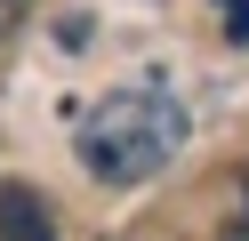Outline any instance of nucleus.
<instances>
[{
    "mask_svg": "<svg viewBox=\"0 0 249 241\" xmlns=\"http://www.w3.org/2000/svg\"><path fill=\"white\" fill-rule=\"evenodd\" d=\"M185 145V105L161 80H129V89H105L81 112V161L105 185H145L177 161Z\"/></svg>",
    "mask_w": 249,
    "mask_h": 241,
    "instance_id": "obj_1",
    "label": "nucleus"
},
{
    "mask_svg": "<svg viewBox=\"0 0 249 241\" xmlns=\"http://www.w3.org/2000/svg\"><path fill=\"white\" fill-rule=\"evenodd\" d=\"M0 241H56L49 201H40L33 185H0Z\"/></svg>",
    "mask_w": 249,
    "mask_h": 241,
    "instance_id": "obj_2",
    "label": "nucleus"
},
{
    "mask_svg": "<svg viewBox=\"0 0 249 241\" xmlns=\"http://www.w3.org/2000/svg\"><path fill=\"white\" fill-rule=\"evenodd\" d=\"M225 241H249V177H241V201H233V217H225Z\"/></svg>",
    "mask_w": 249,
    "mask_h": 241,
    "instance_id": "obj_3",
    "label": "nucleus"
},
{
    "mask_svg": "<svg viewBox=\"0 0 249 241\" xmlns=\"http://www.w3.org/2000/svg\"><path fill=\"white\" fill-rule=\"evenodd\" d=\"M225 40H249V0H225Z\"/></svg>",
    "mask_w": 249,
    "mask_h": 241,
    "instance_id": "obj_4",
    "label": "nucleus"
},
{
    "mask_svg": "<svg viewBox=\"0 0 249 241\" xmlns=\"http://www.w3.org/2000/svg\"><path fill=\"white\" fill-rule=\"evenodd\" d=\"M24 8H33V0H0V32H17V24H24Z\"/></svg>",
    "mask_w": 249,
    "mask_h": 241,
    "instance_id": "obj_5",
    "label": "nucleus"
}]
</instances>
